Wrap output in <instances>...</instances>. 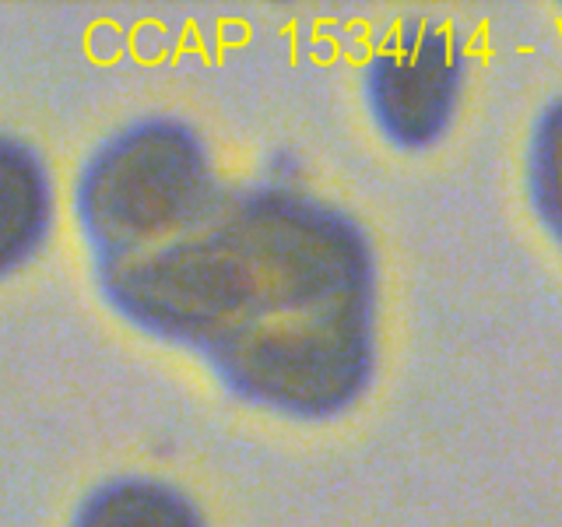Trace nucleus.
I'll use <instances>...</instances> for the list:
<instances>
[{"instance_id": "obj_5", "label": "nucleus", "mask_w": 562, "mask_h": 527, "mask_svg": "<svg viewBox=\"0 0 562 527\" xmlns=\"http://www.w3.org/2000/svg\"><path fill=\"white\" fill-rule=\"evenodd\" d=\"M75 527H204L198 506L162 482L123 479L85 500Z\"/></svg>"}, {"instance_id": "obj_3", "label": "nucleus", "mask_w": 562, "mask_h": 527, "mask_svg": "<svg viewBox=\"0 0 562 527\" xmlns=\"http://www.w3.org/2000/svg\"><path fill=\"white\" fill-rule=\"evenodd\" d=\"M468 78L461 40L415 18L386 40L366 67V105L386 141L426 152L450 131Z\"/></svg>"}, {"instance_id": "obj_4", "label": "nucleus", "mask_w": 562, "mask_h": 527, "mask_svg": "<svg viewBox=\"0 0 562 527\" xmlns=\"http://www.w3.org/2000/svg\"><path fill=\"white\" fill-rule=\"evenodd\" d=\"M49 180L25 145L0 137V274L25 264L49 228Z\"/></svg>"}, {"instance_id": "obj_6", "label": "nucleus", "mask_w": 562, "mask_h": 527, "mask_svg": "<svg viewBox=\"0 0 562 527\" xmlns=\"http://www.w3.org/2000/svg\"><path fill=\"white\" fill-rule=\"evenodd\" d=\"M527 193L544 233L562 246V99L541 110L527 145Z\"/></svg>"}, {"instance_id": "obj_2", "label": "nucleus", "mask_w": 562, "mask_h": 527, "mask_svg": "<svg viewBox=\"0 0 562 527\" xmlns=\"http://www.w3.org/2000/svg\"><path fill=\"white\" fill-rule=\"evenodd\" d=\"M218 193L201 137L176 120H148L116 134L78 187V215L95 260L169 233Z\"/></svg>"}, {"instance_id": "obj_1", "label": "nucleus", "mask_w": 562, "mask_h": 527, "mask_svg": "<svg viewBox=\"0 0 562 527\" xmlns=\"http://www.w3.org/2000/svg\"><path fill=\"white\" fill-rule=\"evenodd\" d=\"M113 306L190 345L246 401L351 408L376 369V257L341 208L289 187L215 193L169 233L99 260Z\"/></svg>"}]
</instances>
